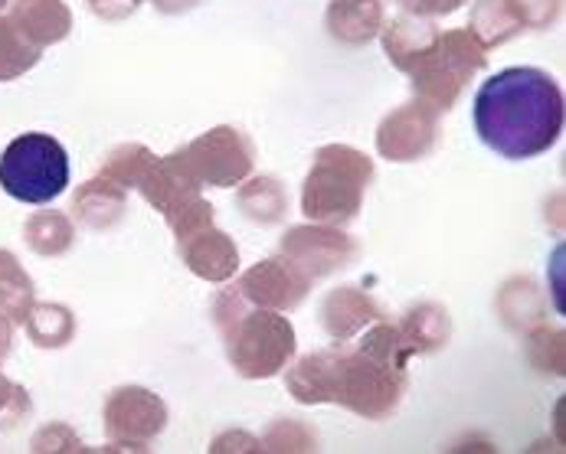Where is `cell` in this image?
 <instances>
[{"label": "cell", "instance_id": "6da1fadb", "mask_svg": "<svg viewBox=\"0 0 566 454\" xmlns=\"http://www.w3.org/2000/svg\"><path fill=\"white\" fill-rule=\"evenodd\" d=\"M409 357L412 353L406 350L400 327L377 320L354 347L337 344L331 350L302 357L289 370L285 386L305 405L334 402L370 422H380L390 419L403 402Z\"/></svg>", "mask_w": 566, "mask_h": 454}, {"label": "cell", "instance_id": "7a4b0ae2", "mask_svg": "<svg viewBox=\"0 0 566 454\" xmlns=\"http://www.w3.org/2000/svg\"><path fill=\"white\" fill-rule=\"evenodd\" d=\"M475 131L507 160H531L551 151L564 131L560 82L534 66L501 70L482 82L475 95Z\"/></svg>", "mask_w": 566, "mask_h": 454}, {"label": "cell", "instance_id": "3957f363", "mask_svg": "<svg viewBox=\"0 0 566 454\" xmlns=\"http://www.w3.org/2000/svg\"><path fill=\"white\" fill-rule=\"evenodd\" d=\"M227 357L243 379H269L282 373L295 357V330L292 324L272 310H252L240 288H227L213 307Z\"/></svg>", "mask_w": 566, "mask_h": 454}, {"label": "cell", "instance_id": "277c9868", "mask_svg": "<svg viewBox=\"0 0 566 454\" xmlns=\"http://www.w3.org/2000/svg\"><path fill=\"white\" fill-rule=\"evenodd\" d=\"M374 180V163L354 148H324L305 180L302 210L315 223H347L360 213L367 183Z\"/></svg>", "mask_w": 566, "mask_h": 454}, {"label": "cell", "instance_id": "5b68a950", "mask_svg": "<svg viewBox=\"0 0 566 454\" xmlns=\"http://www.w3.org/2000/svg\"><path fill=\"white\" fill-rule=\"evenodd\" d=\"M485 46L469 30L439 33L409 70L419 102L432 105L436 112H449L465 82L485 66Z\"/></svg>", "mask_w": 566, "mask_h": 454}, {"label": "cell", "instance_id": "8992f818", "mask_svg": "<svg viewBox=\"0 0 566 454\" xmlns=\"http://www.w3.org/2000/svg\"><path fill=\"white\" fill-rule=\"evenodd\" d=\"M70 183V157L53 135H20L0 157V187L23 203H50Z\"/></svg>", "mask_w": 566, "mask_h": 454}, {"label": "cell", "instance_id": "52a82bcc", "mask_svg": "<svg viewBox=\"0 0 566 454\" xmlns=\"http://www.w3.org/2000/svg\"><path fill=\"white\" fill-rule=\"evenodd\" d=\"M174 154L200 187H237L252 170V145L237 128H213Z\"/></svg>", "mask_w": 566, "mask_h": 454}, {"label": "cell", "instance_id": "ba28073f", "mask_svg": "<svg viewBox=\"0 0 566 454\" xmlns=\"http://www.w3.org/2000/svg\"><path fill=\"white\" fill-rule=\"evenodd\" d=\"M167 425V405L145 386H118L105 399V435L132 452H145Z\"/></svg>", "mask_w": 566, "mask_h": 454}, {"label": "cell", "instance_id": "9c48e42d", "mask_svg": "<svg viewBox=\"0 0 566 454\" xmlns=\"http://www.w3.org/2000/svg\"><path fill=\"white\" fill-rule=\"evenodd\" d=\"M557 13V0H479L472 13V36L482 46H501L527 27H547Z\"/></svg>", "mask_w": 566, "mask_h": 454}, {"label": "cell", "instance_id": "30bf717a", "mask_svg": "<svg viewBox=\"0 0 566 454\" xmlns=\"http://www.w3.org/2000/svg\"><path fill=\"white\" fill-rule=\"evenodd\" d=\"M282 255L295 268H302L312 282H318L354 258V242H350V235H344L337 229L298 226L282 239Z\"/></svg>", "mask_w": 566, "mask_h": 454}, {"label": "cell", "instance_id": "8fae6325", "mask_svg": "<svg viewBox=\"0 0 566 454\" xmlns=\"http://www.w3.org/2000/svg\"><path fill=\"white\" fill-rule=\"evenodd\" d=\"M308 288H312V278L302 268H295L285 255L259 262L240 282V295L245 302L272 307V310H295L305 302Z\"/></svg>", "mask_w": 566, "mask_h": 454}, {"label": "cell", "instance_id": "7c38bea8", "mask_svg": "<svg viewBox=\"0 0 566 454\" xmlns=\"http://www.w3.org/2000/svg\"><path fill=\"white\" fill-rule=\"evenodd\" d=\"M439 135V112L426 102H409L394 112L377 135V148L390 160H416L436 145Z\"/></svg>", "mask_w": 566, "mask_h": 454}, {"label": "cell", "instance_id": "4fadbf2b", "mask_svg": "<svg viewBox=\"0 0 566 454\" xmlns=\"http://www.w3.org/2000/svg\"><path fill=\"white\" fill-rule=\"evenodd\" d=\"M177 252H180L184 265L197 278H207V282H227L237 275V265H240V252H237L233 239L227 232L213 229V223L180 235Z\"/></svg>", "mask_w": 566, "mask_h": 454}, {"label": "cell", "instance_id": "5bb4252c", "mask_svg": "<svg viewBox=\"0 0 566 454\" xmlns=\"http://www.w3.org/2000/svg\"><path fill=\"white\" fill-rule=\"evenodd\" d=\"M7 17L40 50L66 40L73 30V13L63 0H13Z\"/></svg>", "mask_w": 566, "mask_h": 454}, {"label": "cell", "instance_id": "9a60e30c", "mask_svg": "<svg viewBox=\"0 0 566 454\" xmlns=\"http://www.w3.org/2000/svg\"><path fill=\"white\" fill-rule=\"evenodd\" d=\"M324 330L337 340L347 344L354 334L367 330L370 324L384 320L380 304L374 302L370 295H364L360 288H334L322 304Z\"/></svg>", "mask_w": 566, "mask_h": 454}, {"label": "cell", "instance_id": "2e32d148", "mask_svg": "<svg viewBox=\"0 0 566 454\" xmlns=\"http://www.w3.org/2000/svg\"><path fill=\"white\" fill-rule=\"evenodd\" d=\"M73 210H76L82 226H115L122 220V213H125V187H118L115 180H108L105 173H98L95 180H88L85 187L76 190Z\"/></svg>", "mask_w": 566, "mask_h": 454}, {"label": "cell", "instance_id": "e0dca14e", "mask_svg": "<svg viewBox=\"0 0 566 454\" xmlns=\"http://www.w3.org/2000/svg\"><path fill=\"white\" fill-rule=\"evenodd\" d=\"M380 20V0H331L327 7V30L334 40L344 43H367L370 36H377Z\"/></svg>", "mask_w": 566, "mask_h": 454}, {"label": "cell", "instance_id": "ac0fdd59", "mask_svg": "<svg viewBox=\"0 0 566 454\" xmlns=\"http://www.w3.org/2000/svg\"><path fill=\"white\" fill-rule=\"evenodd\" d=\"M397 327H400V337H403L406 350L412 357L416 353H432V350L446 347L449 334H452V320H449V314L439 304L412 307Z\"/></svg>", "mask_w": 566, "mask_h": 454}, {"label": "cell", "instance_id": "d6986e66", "mask_svg": "<svg viewBox=\"0 0 566 454\" xmlns=\"http://www.w3.org/2000/svg\"><path fill=\"white\" fill-rule=\"evenodd\" d=\"M439 33H436V27L432 23H426L422 17H412V13H406L400 20H394L387 30H384V46H387V56H390V63L394 66H400L403 73L412 70V63L432 46V40H436Z\"/></svg>", "mask_w": 566, "mask_h": 454}, {"label": "cell", "instance_id": "ffe728a7", "mask_svg": "<svg viewBox=\"0 0 566 454\" xmlns=\"http://www.w3.org/2000/svg\"><path fill=\"white\" fill-rule=\"evenodd\" d=\"M23 327H27L30 340L40 350H60V347H66L76 337L73 310L63 307V304H33L27 320H23Z\"/></svg>", "mask_w": 566, "mask_h": 454}, {"label": "cell", "instance_id": "44dd1931", "mask_svg": "<svg viewBox=\"0 0 566 454\" xmlns=\"http://www.w3.org/2000/svg\"><path fill=\"white\" fill-rule=\"evenodd\" d=\"M33 282L17 262V255L0 249V314H7L13 324H23L33 307Z\"/></svg>", "mask_w": 566, "mask_h": 454}, {"label": "cell", "instance_id": "7402d4cb", "mask_svg": "<svg viewBox=\"0 0 566 454\" xmlns=\"http://www.w3.org/2000/svg\"><path fill=\"white\" fill-rule=\"evenodd\" d=\"M40 46H33L10 17L0 13V82L23 76L27 70H33L40 63Z\"/></svg>", "mask_w": 566, "mask_h": 454}, {"label": "cell", "instance_id": "603a6c76", "mask_svg": "<svg viewBox=\"0 0 566 454\" xmlns=\"http://www.w3.org/2000/svg\"><path fill=\"white\" fill-rule=\"evenodd\" d=\"M23 235H27L33 252H40V255H63L73 245L76 229H73V223L63 213H36L23 226Z\"/></svg>", "mask_w": 566, "mask_h": 454}, {"label": "cell", "instance_id": "cb8c5ba5", "mask_svg": "<svg viewBox=\"0 0 566 454\" xmlns=\"http://www.w3.org/2000/svg\"><path fill=\"white\" fill-rule=\"evenodd\" d=\"M240 203H243V210L255 220V223H275V220H282V213H285L282 187H279V180H272V177L252 180L243 190Z\"/></svg>", "mask_w": 566, "mask_h": 454}, {"label": "cell", "instance_id": "d4e9b609", "mask_svg": "<svg viewBox=\"0 0 566 454\" xmlns=\"http://www.w3.org/2000/svg\"><path fill=\"white\" fill-rule=\"evenodd\" d=\"M155 160V154L148 151V148H142V145H128V148H118V151L112 154L108 160H105V167H102V173L108 177V180H115L118 187H138V180H142V173L148 170V163Z\"/></svg>", "mask_w": 566, "mask_h": 454}, {"label": "cell", "instance_id": "484cf974", "mask_svg": "<svg viewBox=\"0 0 566 454\" xmlns=\"http://www.w3.org/2000/svg\"><path fill=\"white\" fill-rule=\"evenodd\" d=\"M259 445L262 452H315L318 439L298 419H279Z\"/></svg>", "mask_w": 566, "mask_h": 454}, {"label": "cell", "instance_id": "4316f807", "mask_svg": "<svg viewBox=\"0 0 566 454\" xmlns=\"http://www.w3.org/2000/svg\"><path fill=\"white\" fill-rule=\"evenodd\" d=\"M30 415V395L13 379L0 377V429L10 432Z\"/></svg>", "mask_w": 566, "mask_h": 454}, {"label": "cell", "instance_id": "83f0119b", "mask_svg": "<svg viewBox=\"0 0 566 454\" xmlns=\"http://www.w3.org/2000/svg\"><path fill=\"white\" fill-rule=\"evenodd\" d=\"M33 452H85V445H82L80 439L73 435V429H70V425L53 422V425H46V429H40V432H36V439H33Z\"/></svg>", "mask_w": 566, "mask_h": 454}, {"label": "cell", "instance_id": "f1b7e54d", "mask_svg": "<svg viewBox=\"0 0 566 454\" xmlns=\"http://www.w3.org/2000/svg\"><path fill=\"white\" fill-rule=\"evenodd\" d=\"M403 7L406 13L412 17H436V13H452L459 10L465 0H397Z\"/></svg>", "mask_w": 566, "mask_h": 454}, {"label": "cell", "instance_id": "f546056e", "mask_svg": "<svg viewBox=\"0 0 566 454\" xmlns=\"http://www.w3.org/2000/svg\"><path fill=\"white\" fill-rule=\"evenodd\" d=\"M142 0H88V7L98 13V17H108V20H118V17H128L138 10Z\"/></svg>", "mask_w": 566, "mask_h": 454}, {"label": "cell", "instance_id": "4dcf8cb0", "mask_svg": "<svg viewBox=\"0 0 566 454\" xmlns=\"http://www.w3.org/2000/svg\"><path fill=\"white\" fill-rule=\"evenodd\" d=\"M10 344H13V320L7 314H0V363L10 353Z\"/></svg>", "mask_w": 566, "mask_h": 454}, {"label": "cell", "instance_id": "1f68e13d", "mask_svg": "<svg viewBox=\"0 0 566 454\" xmlns=\"http://www.w3.org/2000/svg\"><path fill=\"white\" fill-rule=\"evenodd\" d=\"M197 0H155V7L161 10V13H180V10H190Z\"/></svg>", "mask_w": 566, "mask_h": 454}, {"label": "cell", "instance_id": "d6a6232c", "mask_svg": "<svg viewBox=\"0 0 566 454\" xmlns=\"http://www.w3.org/2000/svg\"><path fill=\"white\" fill-rule=\"evenodd\" d=\"M3 7H7V0H0V13H3Z\"/></svg>", "mask_w": 566, "mask_h": 454}]
</instances>
